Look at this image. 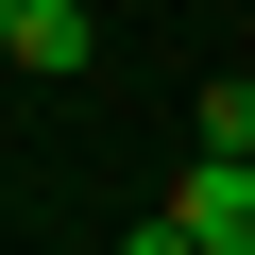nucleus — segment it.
<instances>
[{"instance_id":"2","label":"nucleus","mask_w":255,"mask_h":255,"mask_svg":"<svg viewBox=\"0 0 255 255\" xmlns=\"http://www.w3.org/2000/svg\"><path fill=\"white\" fill-rule=\"evenodd\" d=\"M17 68H85V0H17Z\"/></svg>"},{"instance_id":"4","label":"nucleus","mask_w":255,"mask_h":255,"mask_svg":"<svg viewBox=\"0 0 255 255\" xmlns=\"http://www.w3.org/2000/svg\"><path fill=\"white\" fill-rule=\"evenodd\" d=\"M0 51H17V0H0Z\"/></svg>"},{"instance_id":"3","label":"nucleus","mask_w":255,"mask_h":255,"mask_svg":"<svg viewBox=\"0 0 255 255\" xmlns=\"http://www.w3.org/2000/svg\"><path fill=\"white\" fill-rule=\"evenodd\" d=\"M204 153H255V85H238V68L204 85Z\"/></svg>"},{"instance_id":"1","label":"nucleus","mask_w":255,"mask_h":255,"mask_svg":"<svg viewBox=\"0 0 255 255\" xmlns=\"http://www.w3.org/2000/svg\"><path fill=\"white\" fill-rule=\"evenodd\" d=\"M136 255H255V153H187V187L136 221Z\"/></svg>"}]
</instances>
